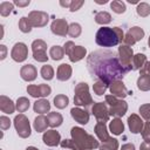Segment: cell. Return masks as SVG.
Wrapping results in <instances>:
<instances>
[{
    "mask_svg": "<svg viewBox=\"0 0 150 150\" xmlns=\"http://www.w3.org/2000/svg\"><path fill=\"white\" fill-rule=\"evenodd\" d=\"M87 68L94 80L110 84L121 81L131 69L124 66L116 52L109 49H97L87 57Z\"/></svg>",
    "mask_w": 150,
    "mask_h": 150,
    "instance_id": "1",
    "label": "cell"
},
{
    "mask_svg": "<svg viewBox=\"0 0 150 150\" xmlns=\"http://www.w3.org/2000/svg\"><path fill=\"white\" fill-rule=\"evenodd\" d=\"M123 40V32L118 27H102L97 30L95 41L101 47H114Z\"/></svg>",
    "mask_w": 150,
    "mask_h": 150,
    "instance_id": "2",
    "label": "cell"
},
{
    "mask_svg": "<svg viewBox=\"0 0 150 150\" xmlns=\"http://www.w3.org/2000/svg\"><path fill=\"white\" fill-rule=\"evenodd\" d=\"M71 136L74 142L77 144V146L82 149H94L98 146V143L96 139H94V137H91L90 135L86 134L84 130H82L81 128H73L71 129Z\"/></svg>",
    "mask_w": 150,
    "mask_h": 150,
    "instance_id": "3",
    "label": "cell"
},
{
    "mask_svg": "<svg viewBox=\"0 0 150 150\" xmlns=\"http://www.w3.org/2000/svg\"><path fill=\"white\" fill-rule=\"evenodd\" d=\"M74 102L77 105H90L91 104V98L88 93V86L87 83H79L77 87L75 88V97Z\"/></svg>",
    "mask_w": 150,
    "mask_h": 150,
    "instance_id": "4",
    "label": "cell"
},
{
    "mask_svg": "<svg viewBox=\"0 0 150 150\" xmlns=\"http://www.w3.org/2000/svg\"><path fill=\"white\" fill-rule=\"evenodd\" d=\"M105 100H107L108 104L110 105V109H109L110 115H112V116H123L125 114L127 103L124 101L117 100L114 96H107Z\"/></svg>",
    "mask_w": 150,
    "mask_h": 150,
    "instance_id": "5",
    "label": "cell"
},
{
    "mask_svg": "<svg viewBox=\"0 0 150 150\" xmlns=\"http://www.w3.org/2000/svg\"><path fill=\"white\" fill-rule=\"evenodd\" d=\"M14 125H15V129L18 131V135L26 138L30 135V127H29V123H28V120L26 118L25 115H18L15 118H14Z\"/></svg>",
    "mask_w": 150,
    "mask_h": 150,
    "instance_id": "6",
    "label": "cell"
},
{
    "mask_svg": "<svg viewBox=\"0 0 150 150\" xmlns=\"http://www.w3.org/2000/svg\"><path fill=\"white\" fill-rule=\"evenodd\" d=\"M64 52L69 55V59L74 62L81 60L86 55V48H83L81 46H74V43L71 41H69L64 45Z\"/></svg>",
    "mask_w": 150,
    "mask_h": 150,
    "instance_id": "7",
    "label": "cell"
},
{
    "mask_svg": "<svg viewBox=\"0 0 150 150\" xmlns=\"http://www.w3.org/2000/svg\"><path fill=\"white\" fill-rule=\"evenodd\" d=\"M33 47V56L36 61H40V62H43V61H47L48 56L46 54V45L43 41L41 40H35L32 45Z\"/></svg>",
    "mask_w": 150,
    "mask_h": 150,
    "instance_id": "8",
    "label": "cell"
},
{
    "mask_svg": "<svg viewBox=\"0 0 150 150\" xmlns=\"http://www.w3.org/2000/svg\"><path fill=\"white\" fill-rule=\"evenodd\" d=\"M27 91L33 97H43L48 96L50 94V87L47 84H40V86H29L27 88Z\"/></svg>",
    "mask_w": 150,
    "mask_h": 150,
    "instance_id": "9",
    "label": "cell"
},
{
    "mask_svg": "<svg viewBox=\"0 0 150 150\" xmlns=\"http://www.w3.org/2000/svg\"><path fill=\"white\" fill-rule=\"evenodd\" d=\"M12 57L13 60L18 61V62H21L23 60H26L27 57V47L25 43H15L13 49H12Z\"/></svg>",
    "mask_w": 150,
    "mask_h": 150,
    "instance_id": "10",
    "label": "cell"
},
{
    "mask_svg": "<svg viewBox=\"0 0 150 150\" xmlns=\"http://www.w3.org/2000/svg\"><path fill=\"white\" fill-rule=\"evenodd\" d=\"M144 35V32L143 29H141L139 27H132L131 29H129V32L127 33V36L124 39V41L128 43V45H132L135 43L136 41L141 40Z\"/></svg>",
    "mask_w": 150,
    "mask_h": 150,
    "instance_id": "11",
    "label": "cell"
},
{
    "mask_svg": "<svg viewBox=\"0 0 150 150\" xmlns=\"http://www.w3.org/2000/svg\"><path fill=\"white\" fill-rule=\"evenodd\" d=\"M93 114L95 115V117L101 122V121H107L109 117V111L107 110V107L104 103L98 102L96 104H94L93 107Z\"/></svg>",
    "mask_w": 150,
    "mask_h": 150,
    "instance_id": "12",
    "label": "cell"
},
{
    "mask_svg": "<svg viewBox=\"0 0 150 150\" xmlns=\"http://www.w3.org/2000/svg\"><path fill=\"white\" fill-rule=\"evenodd\" d=\"M118 53H120V60L121 62L127 66V67H130L131 68V60H132V49L129 48L128 46H121L120 49H118Z\"/></svg>",
    "mask_w": 150,
    "mask_h": 150,
    "instance_id": "13",
    "label": "cell"
},
{
    "mask_svg": "<svg viewBox=\"0 0 150 150\" xmlns=\"http://www.w3.org/2000/svg\"><path fill=\"white\" fill-rule=\"evenodd\" d=\"M110 91H111L112 95L118 96V97H124V96H127L128 94H130V93L127 90V88L124 87L123 82H121V81H115V82H112V83H111V87H110Z\"/></svg>",
    "mask_w": 150,
    "mask_h": 150,
    "instance_id": "14",
    "label": "cell"
},
{
    "mask_svg": "<svg viewBox=\"0 0 150 150\" xmlns=\"http://www.w3.org/2000/svg\"><path fill=\"white\" fill-rule=\"evenodd\" d=\"M70 114H71L73 118L75 121H77L79 123H81V124H86L89 121V114L84 110L79 109V108H73L70 110Z\"/></svg>",
    "mask_w": 150,
    "mask_h": 150,
    "instance_id": "15",
    "label": "cell"
},
{
    "mask_svg": "<svg viewBox=\"0 0 150 150\" xmlns=\"http://www.w3.org/2000/svg\"><path fill=\"white\" fill-rule=\"evenodd\" d=\"M67 22L66 20H62V19H59V20H55L53 23H52V32L57 34V35H66L67 34Z\"/></svg>",
    "mask_w": 150,
    "mask_h": 150,
    "instance_id": "16",
    "label": "cell"
},
{
    "mask_svg": "<svg viewBox=\"0 0 150 150\" xmlns=\"http://www.w3.org/2000/svg\"><path fill=\"white\" fill-rule=\"evenodd\" d=\"M128 123H129V128H130L131 132H134V134L141 132L142 127H143V122L137 115H131L128 118Z\"/></svg>",
    "mask_w": 150,
    "mask_h": 150,
    "instance_id": "17",
    "label": "cell"
},
{
    "mask_svg": "<svg viewBox=\"0 0 150 150\" xmlns=\"http://www.w3.org/2000/svg\"><path fill=\"white\" fill-rule=\"evenodd\" d=\"M21 77L26 81H33L36 77V69L32 64H26L21 68Z\"/></svg>",
    "mask_w": 150,
    "mask_h": 150,
    "instance_id": "18",
    "label": "cell"
},
{
    "mask_svg": "<svg viewBox=\"0 0 150 150\" xmlns=\"http://www.w3.org/2000/svg\"><path fill=\"white\" fill-rule=\"evenodd\" d=\"M59 141H60V134L57 131L49 130L43 135V142L47 145H52V146L56 145V144H59Z\"/></svg>",
    "mask_w": 150,
    "mask_h": 150,
    "instance_id": "19",
    "label": "cell"
},
{
    "mask_svg": "<svg viewBox=\"0 0 150 150\" xmlns=\"http://www.w3.org/2000/svg\"><path fill=\"white\" fill-rule=\"evenodd\" d=\"M95 132L96 135L98 136V138L102 141V142H107L109 141V136H108V132H107V128L104 125V122H98L96 124V128H95Z\"/></svg>",
    "mask_w": 150,
    "mask_h": 150,
    "instance_id": "20",
    "label": "cell"
},
{
    "mask_svg": "<svg viewBox=\"0 0 150 150\" xmlns=\"http://www.w3.org/2000/svg\"><path fill=\"white\" fill-rule=\"evenodd\" d=\"M70 74H71V68L66 63L61 64L57 69V79L61 80V81L68 80L70 77Z\"/></svg>",
    "mask_w": 150,
    "mask_h": 150,
    "instance_id": "21",
    "label": "cell"
},
{
    "mask_svg": "<svg viewBox=\"0 0 150 150\" xmlns=\"http://www.w3.org/2000/svg\"><path fill=\"white\" fill-rule=\"evenodd\" d=\"M49 108H50V104L46 100H40V101H36L34 103V111L35 112H39V114L47 112L49 110Z\"/></svg>",
    "mask_w": 150,
    "mask_h": 150,
    "instance_id": "22",
    "label": "cell"
},
{
    "mask_svg": "<svg viewBox=\"0 0 150 150\" xmlns=\"http://www.w3.org/2000/svg\"><path fill=\"white\" fill-rule=\"evenodd\" d=\"M0 108L6 114H12L14 111V105H13V102L7 98L6 96H1V104H0Z\"/></svg>",
    "mask_w": 150,
    "mask_h": 150,
    "instance_id": "23",
    "label": "cell"
},
{
    "mask_svg": "<svg viewBox=\"0 0 150 150\" xmlns=\"http://www.w3.org/2000/svg\"><path fill=\"white\" fill-rule=\"evenodd\" d=\"M48 124H49V123H48V118L45 117V116H39V117H36L35 121H34V128H35V130H36L38 132L43 131V130L47 128Z\"/></svg>",
    "mask_w": 150,
    "mask_h": 150,
    "instance_id": "24",
    "label": "cell"
},
{
    "mask_svg": "<svg viewBox=\"0 0 150 150\" xmlns=\"http://www.w3.org/2000/svg\"><path fill=\"white\" fill-rule=\"evenodd\" d=\"M137 86L142 90L150 89V74H141V76L137 81Z\"/></svg>",
    "mask_w": 150,
    "mask_h": 150,
    "instance_id": "25",
    "label": "cell"
},
{
    "mask_svg": "<svg viewBox=\"0 0 150 150\" xmlns=\"http://www.w3.org/2000/svg\"><path fill=\"white\" fill-rule=\"evenodd\" d=\"M123 129H124V125L118 118H115L110 122V130H111L112 134L120 135L121 132H123Z\"/></svg>",
    "mask_w": 150,
    "mask_h": 150,
    "instance_id": "26",
    "label": "cell"
},
{
    "mask_svg": "<svg viewBox=\"0 0 150 150\" xmlns=\"http://www.w3.org/2000/svg\"><path fill=\"white\" fill-rule=\"evenodd\" d=\"M48 123L50 127H59L62 123V116L59 112H52L48 115Z\"/></svg>",
    "mask_w": 150,
    "mask_h": 150,
    "instance_id": "27",
    "label": "cell"
},
{
    "mask_svg": "<svg viewBox=\"0 0 150 150\" xmlns=\"http://www.w3.org/2000/svg\"><path fill=\"white\" fill-rule=\"evenodd\" d=\"M146 59H145V55L143 54H137L132 57V62H134V67L132 69H139L141 67H143V64L145 63Z\"/></svg>",
    "mask_w": 150,
    "mask_h": 150,
    "instance_id": "28",
    "label": "cell"
},
{
    "mask_svg": "<svg viewBox=\"0 0 150 150\" xmlns=\"http://www.w3.org/2000/svg\"><path fill=\"white\" fill-rule=\"evenodd\" d=\"M68 102H69V100H68V97L64 96V95H57V96L54 98V104H55V107H56V108H60V109L67 107Z\"/></svg>",
    "mask_w": 150,
    "mask_h": 150,
    "instance_id": "29",
    "label": "cell"
},
{
    "mask_svg": "<svg viewBox=\"0 0 150 150\" xmlns=\"http://www.w3.org/2000/svg\"><path fill=\"white\" fill-rule=\"evenodd\" d=\"M95 21L97 23H108L111 21V16L110 14H108L107 12H100L96 14L95 16Z\"/></svg>",
    "mask_w": 150,
    "mask_h": 150,
    "instance_id": "30",
    "label": "cell"
},
{
    "mask_svg": "<svg viewBox=\"0 0 150 150\" xmlns=\"http://www.w3.org/2000/svg\"><path fill=\"white\" fill-rule=\"evenodd\" d=\"M50 56L53 57V60H60L63 57V50L60 46H54L50 49Z\"/></svg>",
    "mask_w": 150,
    "mask_h": 150,
    "instance_id": "31",
    "label": "cell"
},
{
    "mask_svg": "<svg viewBox=\"0 0 150 150\" xmlns=\"http://www.w3.org/2000/svg\"><path fill=\"white\" fill-rule=\"evenodd\" d=\"M41 75L45 80H52L53 79V75H54V70L50 66H43L41 68Z\"/></svg>",
    "mask_w": 150,
    "mask_h": 150,
    "instance_id": "32",
    "label": "cell"
},
{
    "mask_svg": "<svg viewBox=\"0 0 150 150\" xmlns=\"http://www.w3.org/2000/svg\"><path fill=\"white\" fill-rule=\"evenodd\" d=\"M108 88V84L102 82V81H97L95 84H94V91L97 94V95H103L105 89Z\"/></svg>",
    "mask_w": 150,
    "mask_h": 150,
    "instance_id": "33",
    "label": "cell"
},
{
    "mask_svg": "<svg viewBox=\"0 0 150 150\" xmlns=\"http://www.w3.org/2000/svg\"><path fill=\"white\" fill-rule=\"evenodd\" d=\"M16 108H18V110H19V111H21V112L26 111V110L29 108V101H28L27 98H25V97L19 98V100H18Z\"/></svg>",
    "mask_w": 150,
    "mask_h": 150,
    "instance_id": "34",
    "label": "cell"
},
{
    "mask_svg": "<svg viewBox=\"0 0 150 150\" xmlns=\"http://www.w3.org/2000/svg\"><path fill=\"white\" fill-rule=\"evenodd\" d=\"M110 6L115 13H123L125 11V5L122 1H112Z\"/></svg>",
    "mask_w": 150,
    "mask_h": 150,
    "instance_id": "35",
    "label": "cell"
},
{
    "mask_svg": "<svg viewBox=\"0 0 150 150\" xmlns=\"http://www.w3.org/2000/svg\"><path fill=\"white\" fill-rule=\"evenodd\" d=\"M19 27H20L21 32H23V33H28L32 29L30 28V23H29V21H28L27 18H21V20L19 22Z\"/></svg>",
    "mask_w": 150,
    "mask_h": 150,
    "instance_id": "36",
    "label": "cell"
},
{
    "mask_svg": "<svg viewBox=\"0 0 150 150\" xmlns=\"http://www.w3.org/2000/svg\"><path fill=\"white\" fill-rule=\"evenodd\" d=\"M80 33H81V27H80V25L79 23H71L70 26H69V30H68V34L70 35V36H79L80 35Z\"/></svg>",
    "mask_w": 150,
    "mask_h": 150,
    "instance_id": "37",
    "label": "cell"
},
{
    "mask_svg": "<svg viewBox=\"0 0 150 150\" xmlns=\"http://www.w3.org/2000/svg\"><path fill=\"white\" fill-rule=\"evenodd\" d=\"M116 148H117V141L110 138L109 141L105 142V144L101 146V150H116Z\"/></svg>",
    "mask_w": 150,
    "mask_h": 150,
    "instance_id": "38",
    "label": "cell"
},
{
    "mask_svg": "<svg viewBox=\"0 0 150 150\" xmlns=\"http://www.w3.org/2000/svg\"><path fill=\"white\" fill-rule=\"evenodd\" d=\"M137 13H138L141 16H146V15L150 13V7H149L146 4H141V5H138V7H137Z\"/></svg>",
    "mask_w": 150,
    "mask_h": 150,
    "instance_id": "39",
    "label": "cell"
},
{
    "mask_svg": "<svg viewBox=\"0 0 150 150\" xmlns=\"http://www.w3.org/2000/svg\"><path fill=\"white\" fill-rule=\"evenodd\" d=\"M61 145H62L63 148L67 146V148H73L74 150H80V148H79L77 144L74 142V139H66V141L61 142Z\"/></svg>",
    "mask_w": 150,
    "mask_h": 150,
    "instance_id": "40",
    "label": "cell"
},
{
    "mask_svg": "<svg viewBox=\"0 0 150 150\" xmlns=\"http://www.w3.org/2000/svg\"><path fill=\"white\" fill-rule=\"evenodd\" d=\"M142 136H143V138H144L145 142H150V122H146L145 123L144 130L142 131Z\"/></svg>",
    "mask_w": 150,
    "mask_h": 150,
    "instance_id": "41",
    "label": "cell"
},
{
    "mask_svg": "<svg viewBox=\"0 0 150 150\" xmlns=\"http://www.w3.org/2000/svg\"><path fill=\"white\" fill-rule=\"evenodd\" d=\"M139 111L142 114V116L146 120H150V104H145V105H142L139 108Z\"/></svg>",
    "mask_w": 150,
    "mask_h": 150,
    "instance_id": "42",
    "label": "cell"
},
{
    "mask_svg": "<svg viewBox=\"0 0 150 150\" xmlns=\"http://www.w3.org/2000/svg\"><path fill=\"white\" fill-rule=\"evenodd\" d=\"M0 121H1L0 124H1V128H2V129H7V128L9 127V124H11V121H9L6 116H1V117H0Z\"/></svg>",
    "mask_w": 150,
    "mask_h": 150,
    "instance_id": "43",
    "label": "cell"
},
{
    "mask_svg": "<svg viewBox=\"0 0 150 150\" xmlns=\"http://www.w3.org/2000/svg\"><path fill=\"white\" fill-rule=\"evenodd\" d=\"M141 74H150V62L145 63V66L141 68Z\"/></svg>",
    "mask_w": 150,
    "mask_h": 150,
    "instance_id": "44",
    "label": "cell"
},
{
    "mask_svg": "<svg viewBox=\"0 0 150 150\" xmlns=\"http://www.w3.org/2000/svg\"><path fill=\"white\" fill-rule=\"evenodd\" d=\"M141 150H150V142H143L141 144Z\"/></svg>",
    "mask_w": 150,
    "mask_h": 150,
    "instance_id": "45",
    "label": "cell"
},
{
    "mask_svg": "<svg viewBox=\"0 0 150 150\" xmlns=\"http://www.w3.org/2000/svg\"><path fill=\"white\" fill-rule=\"evenodd\" d=\"M82 4L83 2H79V4H74V2H71L70 5H71V7H70V11H77V8L80 7V6H82Z\"/></svg>",
    "mask_w": 150,
    "mask_h": 150,
    "instance_id": "46",
    "label": "cell"
},
{
    "mask_svg": "<svg viewBox=\"0 0 150 150\" xmlns=\"http://www.w3.org/2000/svg\"><path fill=\"white\" fill-rule=\"evenodd\" d=\"M121 150H135V146H134V144H125L122 146Z\"/></svg>",
    "mask_w": 150,
    "mask_h": 150,
    "instance_id": "47",
    "label": "cell"
},
{
    "mask_svg": "<svg viewBox=\"0 0 150 150\" xmlns=\"http://www.w3.org/2000/svg\"><path fill=\"white\" fill-rule=\"evenodd\" d=\"M15 4L16 5H20V6H26V5L29 4V1H26V2H18V1H15Z\"/></svg>",
    "mask_w": 150,
    "mask_h": 150,
    "instance_id": "48",
    "label": "cell"
},
{
    "mask_svg": "<svg viewBox=\"0 0 150 150\" xmlns=\"http://www.w3.org/2000/svg\"><path fill=\"white\" fill-rule=\"evenodd\" d=\"M1 49H2V56H1V60H2V59H5V53H6V52H5L6 49H5V46H4V45L1 46Z\"/></svg>",
    "mask_w": 150,
    "mask_h": 150,
    "instance_id": "49",
    "label": "cell"
},
{
    "mask_svg": "<svg viewBox=\"0 0 150 150\" xmlns=\"http://www.w3.org/2000/svg\"><path fill=\"white\" fill-rule=\"evenodd\" d=\"M26 150H38V149H35L34 146H28V148H27Z\"/></svg>",
    "mask_w": 150,
    "mask_h": 150,
    "instance_id": "50",
    "label": "cell"
},
{
    "mask_svg": "<svg viewBox=\"0 0 150 150\" xmlns=\"http://www.w3.org/2000/svg\"><path fill=\"white\" fill-rule=\"evenodd\" d=\"M149 46H150V38H149Z\"/></svg>",
    "mask_w": 150,
    "mask_h": 150,
    "instance_id": "51",
    "label": "cell"
}]
</instances>
